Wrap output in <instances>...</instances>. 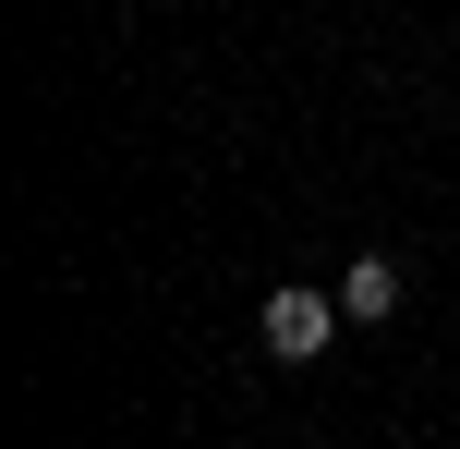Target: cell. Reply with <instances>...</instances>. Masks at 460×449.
Returning <instances> with one entry per match:
<instances>
[{"label":"cell","instance_id":"obj_1","mask_svg":"<svg viewBox=\"0 0 460 449\" xmlns=\"http://www.w3.org/2000/svg\"><path fill=\"white\" fill-rule=\"evenodd\" d=\"M340 340V292H267V353L279 364H315Z\"/></svg>","mask_w":460,"mask_h":449},{"label":"cell","instance_id":"obj_2","mask_svg":"<svg viewBox=\"0 0 460 449\" xmlns=\"http://www.w3.org/2000/svg\"><path fill=\"white\" fill-rule=\"evenodd\" d=\"M388 304H400V267H388V256H351V280H340V316H351V328H376Z\"/></svg>","mask_w":460,"mask_h":449}]
</instances>
